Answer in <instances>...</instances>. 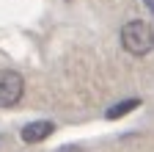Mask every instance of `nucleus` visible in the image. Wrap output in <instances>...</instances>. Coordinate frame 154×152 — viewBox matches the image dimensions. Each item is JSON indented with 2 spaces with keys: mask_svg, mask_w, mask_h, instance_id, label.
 I'll return each mask as SVG.
<instances>
[{
  "mask_svg": "<svg viewBox=\"0 0 154 152\" xmlns=\"http://www.w3.org/2000/svg\"><path fill=\"white\" fill-rule=\"evenodd\" d=\"M121 47L129 55H149L154 50V28L143 20H129L121 28Z\"/></svg>",
  "mask_w": 154,
  "mask_h": 152,
  "instance_id": "obj_1",
  "label": "nucleus"
},
{
  "mask_svg": "<svg viewBox=\"0 0 154 152\" xmlns=\"http://www.w3.org/2000/svg\"><path fill=\"white\" fill-rule=\"evenodd\" d=\"M25 94V80L19 72L3 69L0 72V108H14Z\"/></svg>",
  "mask_w": 154,
  "mask_h": 152,
  "instance_id": "obj_2",
  "label": "nucleus"
},
{
  "mask_svg": "<svg viewBox=\"0 0 154 152\" xmlns=\"http://www.w3.org/2000/svg\"><path fill=\"white\" fill-rule=\"evenodd\" d=\"M52 133H55V125L42 119V122H28V125L22 127V133H19V136H22L25 144H38V141L50 138Z\"/></svg>",
  "mask_w": 154,
  "mask_h": 152,
  "instance_id": "obj_3",
  "label": "nucleus"
},
{
  "mask_svg": "<svg viewBox=\"0 0 154 152\" xmlns=\"http://www.w3.org/2000/svg\"><path fill=\"white\" fill-rule=\"evenodd\" d=\"M138 105H140V100H121V102H116V105H110V108L105 111V116H107V119H119V116H124V113L135 111Z\"/></svg>",
  "mask_w": 154,
  "mask_h": 152,
  "instance_id": "obj_4",
  "label": "nucleus"
},
{
  "mask_svg": "<svg viewBox=\"0 0 154 152\" xmlns=\"http://www.w3.org/2000/svg\"><path fill=\"white\" fill-rule=\"evenodd\" d=\"M146 6H149V8H151V11H154V0H146Z\"/></svg>",
  "mask_w": 154,
  "mask_h": 152,
  "instance_id": "obj_5",
  "label": "nucleus"
}]
</instances>
